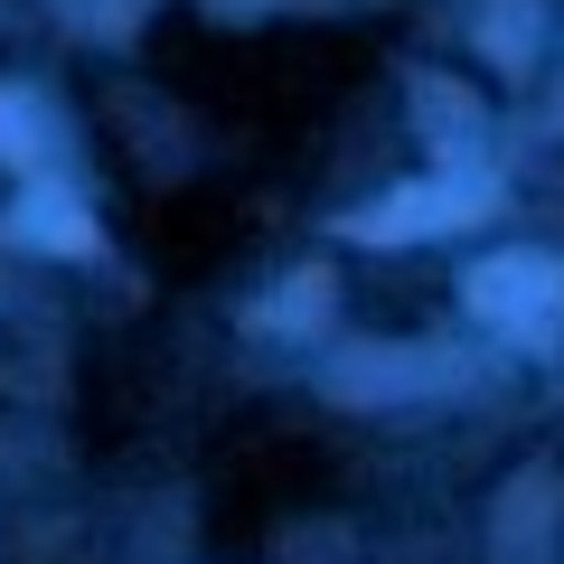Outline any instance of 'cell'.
<instances>
[{
  "mask_svg": "<svg viewBox=\"0 0 564 564\" xmlns=\"http://www.w3.org/2000/svg\"><path fill=\"white\" fill-rule=\"evenodd\" d=\"M217 10H263V0H217Z\"/></svg>",
  "mask_w": 564,
  "mask_h": 564,
  "instance_id": "7",
  "label": "cell"
},
{
  "mask_svg": "<svg viewBox=\"0 0 564 564\" xmlns=\"http://www.w3.org/2000/svg\"><path fill=\"white\" fill-rule=\"evenodd\" d=\"M10 236H20V245H47V254H85V245H95V226H85L66 198H29L20 217H10Z\"/></svg>",
  "mask_w": 564,
  "mask_h": 564,
  "instance_id": "3",
  "label": "cell"
},
{
  "mask_svg": "<svg viewBox=\"0 0 564 564\" xmlns=\"http://www.w3.org/2000/svg\"><path fill=\"white\" fill-rule=\"evenodd\" d=\"M395 358H404V348H386V367H339V395L348 404H358V395H423V386L452 377V367H433V358H423V367H395Z\"/></svg>",
  "mask_w": 564,
  "mask_h": 564,
  "instance_id": "4",
  "label": "cell"
},
{
  "mask_svg": "<svg viewBox=\"0 0 564 564\" xmlns=\"http://www.w3.org/2000/svg\"><path fill=\"white\" fill-rule=\"evenodd\" d=\"M489 57H499V66H527V10H499V20H489Z\"/></svg>",
  "mask_w": 564,
  "mask_h": 564,
  "instance_id": "6",
  "label": "cell"
},
{
  "mask_svg": "<svg viewBox=\"0 0 564 564\" xmlns=\"http://www.w3.org/2000/svg\"><path fill=\"white\" fill-rule=\"evenodd\" d=\"M489 217V188H404V198L348 217L358 245H414V236H452V226H480Z\"/></svg>",
  "mask_w": 564,
  "mask_h": 564,
  "instance_id": "2",
  "label": "cell"
},
{
  "mask_svg": "<svg viewBox=\"0 0 564 564\" xmlns=\"http://www.w3.org/2000/svg\"><path fill=\"white\" fill-rule=\"evenodd\" d=\"M0 161L10 170H39V132H29V104L0 95Z\"/></svg>",
  "mask_w": 564,
  "mask_h": 564,
  "instance_id": "5",
  "label": "cell"
},
{
  "mask_svg": "<svg viewBox=\"0 0 564 564\" xmlns=\"http://www.w3.org/2000/svg\"><path fill=\"white\" fill-rule=\"evenodd\" d=\"M470 311L499 329H518V339H545V329L564 321V254H499L470 273Z\"/></svg>",
  "mask_w": 564,
  "mask_h": 564,
  "instance_id": "1",
  "label": "cell"
}]
</instances>
